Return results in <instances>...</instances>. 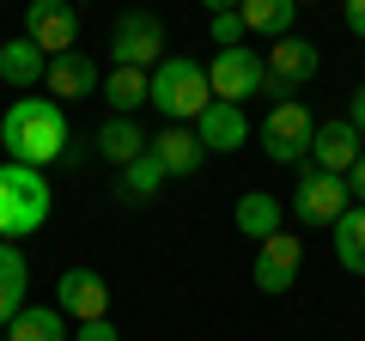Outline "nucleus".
Here are the masks:
<instances>
[{"mask_svg":"<svg viewBox=\"0 0 365 341\" xmlns=\"http://www.w3.org/2000/svg\"><path fill=\"white\" fill-rule=\"evenodd\" d=\"M207 86L220 104H237L244 110V98H262L268 92V61H262V49H213L207 61Z\"/></svg>","mask_w":365,"mask_h":341,"instance_id":"nucleus-4","label":"nucleus"},{"mask_svg":"<svg viewBox=\"0 0 365 341\" xmlns=\"http://www.w3.org/2000/svg\"><path fill=\"white\" fill-rule=\"evenodd\" d=\"M25 37L55 61V55L79 49V13L67 6V0H31L25 6Z\"/></svg>","mask_w":365,"mask_h":341,"instance_id":"nucleus-10","label":"nucleus"},{"mask_svg":"<svg viewBox=\"0 0 365 341\" xmlns=\"http://www.w3.org/2000/svg\"><path fill=\"white\" fill-rule=\"evenodd\" d=\"M43 86H49V98L67 110L73 98H91V92H98V86H104V73H98V61H91L86 49H67V55H55V61H49Z\"/></svg>","mask_w":365,"mask_h":341,"instance_id":"nucleus-13","label":"nucleus"},{"mask_svg":"<svg viewBox=\"0 0 365 341\" xmlns=\"http://www.w3.org/2000/svg\"><path fill=\"white\" fill-rule=\"evenodd\" d=\"M299 268H304V244H299L292 232H280V238H268V244H256V263H250V280H256V292L280 299V292H292Z\"/></svg>","mask_w":365,"mask_h":341,"instance_id":"nucleus-9","label":"nucleus"},{"mask_svg":"<svg viewBox=\"0 0 365 341\" xmlns=\"http://www.w3.org/2000/svg\"><path fill=\"white\" fill-rule=\"evenodd\" d=\"M341 19H347V31L365 43V0H347V6H341Z\"/></svg>","mask_w":365,"mask_h":341,"instance_id":"nucleus-27","label":"nucleus"},{"mask_svg":"<svg viewBox=\"0 0 365 341\" xmlns=\"http://www.w3.org/2000/svg\"><path fill=\"white\" fill-rule=\"evenodd\" d=\"M262 61H268V98H280V104H287L299 86H311V79H317L323 55H317L311 37H299V31H292V37L268 43V49H262Z\"/></svg>","mask_w":365,"mask_h":341,"instance_id":"nucleus-7","label":"nucleus"},{"mask_svg":"<svg viewBox=\"0 0 365 341\" xmlns=\"http://www.w3.org/2000/svg\"><path fill=\"white\" fill-rule=\"evenodd\" d=\"M207 104H213V86H207V67L201 61L165 55V61L153 67V110L170 122V128H195Z\"/></svg>","mask_w":365,"mask_h":341,"instance_id":"nucleus-2","label":"nucleus"},{"mask_svg":"<svg viewBox=\"0 0 365 341\" xmlns=\"http://www.w3.org/2000/svg\"><path fill=\"white\" fill-rule=\"evenodd\" d=\"M0 335L6 341H73V329H67V317L55 311V305H25Z\"/></svg>","mask_w":365,"mask_h":341,"instance_id":"nucleus-21","label":"nucleus"},{"mask_svg":"<svg viewBox=\"0 0 365 341\" xmlns=\"http://www.w3.org/2000/svg\"><path fill=\"white\" fill-rule=\"evenodd\" d=\"M55 311L73 317V323H98V317H110V280L98 275V268H67V275L55 280Z\"/></svg>","mask_w":365,"mask_h":341,"instance_id":"nucleus-11","label":"nucleus"},{"mask_svg":"<svg viewBox=\"0 0 365 341\" xmlns=\"http://www.w3.org/2000/svg\"><path fill=\"white\" fill-rule=\"evenodd\" d=\"M359 153H365L359 128H353L347 116H335V122H317V134H311V158H304V165L323 170V177H347V170L359 165Z\"/></svg>","mask_w":365,"mask_h":341,"instance_id":"nucleus-12","label":"nucleus"},{"mask_svg":"<svg viewBox=\"0 0 365 341\" xmlns=\"http://www.w3.org/2000/svg\"><path fill=\"white\" fill-rule=\"evenodd\" d=\"M110 61L153 73V67L165 61V19L158 13H122L116 31H110Z\"/></svg>","mask_w":365,"mask_h":341,"instance_id":"nucleus-8","label":"nucleus"},{"mask_svg":"<svg viewBox=\"0 0 365 341\" xmlns=\"http://www.w3.org/2000/svg\"><path fill=\"white\" fill-rule=\"evenodd\" d=\"M153 158L165 165V177H195V170L207 165V153H201L195 128H165V134L153 141Z\"/></svg>","mask_w":365,"mask_h":341,"instance_id":"nucleus-20","label":"nucleus"},{"mask_svg":"<svg viewBox=\"0 0 365 341\" xmlns=\"http://www.w3.org/2000/svg\"><path fill=\"white\" fill-rule=\"evenodd\" d=\"M287 208H292V220H299V225H335L341 213L353 208L347 177H323V170L304 165L299 183H292V195H287Z\"/></svg>","mask_w":365,"mask_h":341,"instance_id":"nucleus-6","label":"nucleus"},{"mask_svg":"<svg viewBox=\"0 0 365 341\" xmlns=\"http://www.w3.org/2000/svg\"><path fill=\"white\" fill-rule=\"evenodd\" d=\"M73 341H122V329L110 317H98V323H73Z\"/></svg>","mask_w":365,"mask_h":341,"instance_id":"nucleus-26","label":"nucleus"},{"mask_svg":"<svg viewBox=\"0 0 365 341\" xmlns=\"http://www.w3.org/2000/svg\"><path fill=\"white\" fill-rule=\"evenodd\" d=\"M49 208H55V195H49V183H43V170L0 165V244L31 238L43 220H49Z\"/></svg>","mask_w":365,"mask_h":341,"instance_id":"nucleus-3","label":"nucleus"},{"mask_svg":"<svg viewBox=\"0 0 365 341\" xmlns=\"http://www.w3.org/2000/svg\"><path fill=\"white\" fill-rule=\"evenodd\" d=\"M311 134H317V116L299 98H287V104H274L268 116H262V153H268L274 165H304V158H311Z\"/></svg>","mask_w":365,"mask_h":341,"instance_id":"nucleus-5","label":"nucleus"},{"mask_svg":"<svg viewBox=\"0 0 365 341\" xmlns=\"http://www.w3.org/2000/svg\"><path fill=\"white\" fill-rule=\"evenodd\" d=\"M43 73H49V55H43L31 37H6V43H0V79H6V86L31 92Z\"/></svg>","mask_w":365,"mask_h":341,"instance_id":"nucleus-19","label":"nucleus"},{"mask_svg":"<svg viewBox=\"0 0 365 341\" xmlns=\"http://www.w3.org/2000/svg\"><path fill=\"white\" fill-rule=\"evenodd\" d=\"M0 341H6V335H0Z\"/></svg>","mask_w":365,"mask_h":341,"instance_id":"nucleus-31","label":"nucleus"},{"mask_svg":"<svg viewBox=\"0 0 365 341\" xmlns=\"http://www.w3.org/2000/svg\"><path fill=\"white\" fill-rule=\"evenodd\" d=\"M329 238H335V263L347 275H365V208H347L329 225Z\"/></svg>","mask_w":365,"mask_h":341,"instance_id":"nucleus-23","label":"nucleus"},{"mask_svg":"<svg viewBox=\"0 0 365 341\" xmlns=\"http://www.w3.org/2000/svg\"><path fill=\"white\" fill-rule=\"evenodd\" d=\"M146 146H153V141H146V128H140V122H128V116H110L104 128L91 134V153L110 158V165H122V170H128L134 158L146 153Z\"/></svg>","mask_w":365,"mask_h":341,"instance_id":"nucleus-17","label":"nucleus"},{"mask_svg":"<svg viewBox=\"0 0 365 341\" xmlns=\"http://www.w3.org/2000/svg\"><path fill=\"white\" fill-rule=\"evenodd\" d=\"M195 141H201V153H237V146L250 141V116L237 104H220V98H213L207 110H201V122H195Z\"/></svg>","mask_w":365,"mask_h":341,"instance_id":"nucleus-14","label":"nucleus"},{"mask_svg":"<svg viewBox=\"0 0 365 341\" xmlns=\"http://www.w3.org/2000/svg\"><path fill=\"white\" fill-rule=\"evenodd\" d=\"M347 195H353V208H365V153H359V165L347 170Z\"/></svg>","mask_w":365,"mask_h":341,"instance_id":"nucleus-28","label":"nucleus"},{"mask_svg":"<svg viewBox=\"0 0 365 341\" xmlns=\"http://www.w3.org/2000/svg\"><path fill=\"white\" fill-rule=\"evenodd\" d=\"M165 183H170V177H165V165H158V158H153V146H146V153L134 158L128 170H122V189H116V195L140 208V201H153V195H158Z\"/></svg>","mask_w":365,"mask_h":341,"instance_id":"nucleus-24","label":"nucleus"},{"mask_svg":"<svg viewBox=\"0 0 365 341\" xmlns=\"http://www.w3.org/2000/svg\"><path fill=\"white\" fill-rule=\"evenodd\" d=\"M79 146H86V141L73 134V141H67V153H61V170H79V165H86V153H79Z\"/></svg>","mask_w":365,"mask_h":341,"instance_id":"nucleus-30","label":"nucleus"},{"mask_svg":"<svg viewBox=\"0 0 365 341\" xmlns=\"http://www.w3.org/2000/svg\"><path fill=\"white\" fill-rule=\"evenodd\" d=\"M347 122L359 128V141H365V86H353V98H347Z\"/></svg>","mask_w":365,"mask_h":341,"instance_id":"nucleus-29","label":"nucleus"},{"mask_svg":"<svg viewBox=\"0 0 365 341\" xmlns=\"http://www.w3.org/2000/svg\"><path fill=\"white\" fill-rule=\"evenodd\" d=\"M25 292H31V263H25V250H19V244H0V329H6V323L31 305Z\"/></svg>","mask_w":365,"mask_h":341,"instance_id":"nucleus-18","label":"nucleus"},{"mask_svg":"<svg viewBox=\"0 0 365 341\" xmlns=\"http://www.w3.org/2000/svg\"><path fill=\"white\" fill-rule=\"evenodd\" d=\"M237 13H244V31H256V37H268V43L292 37V25H299V6H292V0H244Z\"/></svg>","mask_w":365,"mask_h":341,"instance_id":"nucleus-22","label":"nucleus"},{"mask_svg":"<svg viewBox=\"0 0 365 341\" xmlns=\"http://www.w3.org/2000/svg\"><path fill=\"white\" fill-rule=\"evenodd\" d=\"M98 98L110 104V116H140L146 104H153V73L146 67H110L104 73V86H98Z\"/></svg>","mask_w":365,"mask_h":341,"instance_id":"nucleus-16","label":"nucleus"},{"mask_svg":"<svg viewBox=\"0 0 365 341\" xmlns=\"http://www.w3.org/2000/svg\"><path fill=\"white\" fill-rule=\"evenodd\" d=\"M232 225H237V238H250V244L280 238V195H274V189H244V195L232 201Z\"/></svg>","mask_w":365,"mask_h":341,"instance_id":"nucleus-15","label":"nucleus"},{"mask_svg":"<svg viewBox=\"0 0 365 341\" xmlns=\"http://www.w3.org/2000/svg\"><path fill=\"white\" fill-rule=\"evenodd\" d=\"M207 37H213V49H244V13L237 6H213L207 13Z\"/></svg>","mask_w":365,"mask_h":341,"instance_id":"nucleus-25","label":"nucleus"},{"mask_svg":"<svg viewBox=\"0 0 365 341\" xmlns=\"http://www.w3.org/2000/svg\"><path fill=\"white\" fill-rule=\"evenodd\" d=\"M67 141H73V128H67V110L55 98H13L6 116H0V153H6V165L49 170V165H61Z\"/></svg>","mask_w":365,"mask_h":341,"instance_id":"nucleus-1","label":"nucleus"}]
</instances>
